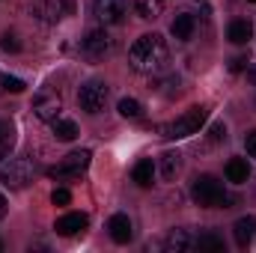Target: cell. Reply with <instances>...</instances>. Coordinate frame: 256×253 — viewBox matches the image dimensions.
<instances>
[{"label":"cell","mask_w":256,"mask_h":253,"mask_svg":"<svg viewBox=\"0 0 256 253\" xmlns=\"http://www.w3.org/2000/svg\"><path fill=\"white\" fill-rule=\"evenodd\" d=\"M3 90H9V92H24L27 84H24L21 78H9V74H6V78H3Z\"/></svg>","instance_id":"25"},{"label":"cell","mask_w":256,"mask_h":253,"mask_svg":"<svg viewBox=\"0 0 256 253\" xmlns=\"http://www.w3.org/2000/svg\"><path fill=\"white\" fill-rule=\"evenodd\" d=\"M51 126H54V137H57V140H63V143H68V140H74V137H78V126H74L72 120H60V116H57Z\"/></svg>","instance_id":"22"},{"label":"cell","mask_w":256,"mask_h":253,"mask_svg":"<svg viewBox=\"0 0 256 253\" xmlns=\"http://www.w3.org/2000/svg\"><path fill=\"white\" fill-rule=\"evenodd\" d=\"M206 120H208V110L196 104V108H191V110H185L179 120L158 126V134H161V137H167V140H182V137H191V134H196L200 128L206 126Z\"/></svg>","instance_id":"2"},{"label":"cell","mask_w":256,"mask_h":253,"mask_svg":"<svg viewBox=\"0 0 256 253\" xmlns=\"http://www.w3.org/2000/svg\"><path fill=\"white\" fill-rule=\"evenodd\" d=\"M108 230H110V238H114L116 244H128L131 236H134V232H131V220H128V214H122V212L108 220Z\"/></svg>","instance_id":"13"},{"label":"cell","mask_w":256,"mask_h":253,"mask_svg":"<svg viewBox=\"0 0 256 253\" xmlns=\"http://www.w3.org/2000/svg\"><path fill=\"white\" fill-rule=\"evenodd\" d=\"M51 202H54V206H68V202H72V194L66 188H57L51 194Z\"/></svg>","instance_id":"26"},{"label":"cell","mask_w":256,"mask_h":253,"mask_svg":"<svg viewBox=\"0 0 256 253\" xmlns=\"http://www.w3.org/2000/svg\"><path fill=\"white\" fill-rule=\"evenodd\" d=\"M191 196L202 208H226L230 206V194L214 176H196L191 185Z\"/></svg>","instance_id":"3"},{"label":"cell","mask_w":256,"mask_h":253,"mask_svg":"<svg viewBox=\"0 0 256 253\" xmlns=\"http://www.w3.org/2000/svg\"><path fill=\"white\" fill-rule=\"evenodd\" d=\"M12 146H15V128H12L9 120H0V161L9 158Z\"/></svg>","instance_id":"21"},{"label":"cell","mask_w":256,"mask_h":253,"mask_svg":"<svg viewBox=\"0 0 256 253\" xmlns=\"http://www.w3.org/2000/svg\"><path fill=\"white\" fill-rule=\"evenodd\" d=\"M80 51H84V57H86L90 63H102V60L114 51V39H110L104 30H90V33L84 36V42H80Z\"/></svg>","instance_id":"6"},{"label":"cell","mask_w":256,"mask_h":253,"mask_svg":"<svg viewBox=\"0 0 256 253\" xmlns=\"http://www.w3.org/2000/svg\"><path fill=\"white\" fill-rule=\"evenodd\" d=\"M86 224H90V218L84 212H68L63 218H57L54 230H57V236H78V232L86 230Z\"/></svg>","instance_id":"11"},{"label":"cell","mask_w":256,"mask_h":253,"mask_svg":"<svg viewBox=\"0 0 256 253\" xmlns=\"http://www.w3.org/2000/svg\"><path fill=\"white\" fill-rule=\"evenodd\" d=\"M104 102H108V84L104 80H86L78 92V104L86 110V114H98L104 110Z\"/></svg>","instance_id":"7"},{"label":"cell","mask_w":256,"mask_h":253,"mask_svg":"<svg viewBox=\"0 0 256 253\" xmlns=\"http://www.w3.org/2000/svg\"><path fill=\"white\" fill-rule=\"evenodd\" d=\"M208 134H212V140H214V143H220V140H226V126H224V122H212Z\"/></svg>","instance_id":"27"},{"label":"cell","mask_w":256,"mask_h":253,"mask_svg":"<svg viewBox=\"0 0 256 253\" xmlns=\"http://www.w3.org/2000/svg\"><path fill=\"white\" fill-rule=\"evenodd\" d=\"M191 248H196V242L191 238L188 230H173V232L164 238V250L167 253H185V250H191Z\"/></svg>","instance_id":"15"},{"label":"cell","mask_w":256,"mask_h":253,"mask_svg":"<svg viewBox=\"0 0 256 253\" xmlns=\"http://www.w3.org/2000/svg\"><path fill=\"white\" fill-rule=\"evenodd\" d=\"M131 6V0H96V18L102 24H122Z\"/></svg>","instance_id":"10"},{"label":"cell","mask_w":256,"mask_h":253,"mask_svg":"<svg viewBox=\"0 0 256 253\" xmlns=\"http://www.w3.org/2000/svg\"><path fill=\"white\" fill-rule=\"evenodd\" d=\"M63 110V96L57 90H39L36 98H33V114L42 120V122H54Z\"/></svg>","instance_id":"8"},{"label":"cell","mask_w":256,"mask_h":253,"mask_svg":"<svg viewBox=\"0 0 256 253\" xmlns=\"http://www.w3.org/2000/svg\"><path fill=\"white\" fill-rule=\"evenodd\" d=\"M248 80H250V84L256 86V63L250 66V68H248Z\"/></svg>","instance_id":"32"},{"label":"cell","mask_w":256,"mask_h":253,"mask_svg":"<svg viewBox=\"0 0 256 253\" xmlns=\"http://www.w3.org/2000/svg\"><path fill=\"white\" fill-rule=\"evenodd\" d=\"M179 170H182V155H179V152H164L161 161H158V173H161L167 182H173V179L179 176Z\"/></svg>","instance_id":"17"},{"label":"cell","mask_w":256,"mask_h":253,"mask_svg":"<svg viewBox=\"0 0 256 253\" xmlns=\"http://www.w3.org/2000/svg\"><path fill=\"white\" fill-rule=\"evenodd\" d=\"M131 176H134V182H137L140 188H149L152 179H155V164H152V158H140V161L134 164Z\"/></svg>","instance_id":"18"},{"label":"cell","mask_w":256,"mask_h":253,"mask_svg":"<svg viewBox=\"0 0 256 253\" xmlns=\"http://www.w3.org/2000/svg\"><path fill=\"white\" fill-rule=\"evenodd\" d=\"M30 12H33V18H39L45 24H57L66 15H72V0H39V3H33Z\"/></svg>","instance_id":"9"},{"label":"cell","mask_w":256,"mask_h":253,"mask_svg":"<svg viewBox=\"0 0 256 253\" xmlns=\"http://www.w3.org/2000/svg\"><path fill=\"white\" fill-rule=\"evenodd\" d=\"M248 176H250V170H248V161H244V158H230V161H226V179H230L232 185L248 182Z\"/></svg>","instance_id":"19"},{"label":"cell","mask_w":256,"mask_h":253,"mask_svg":"<svg viewBox=\"0 0 256 253\" xmlns=\"http://www.w3.org/2000/svg\"><path fill=\"white\" fill-rule=\"evenodd\" d=\"M0 48H3V51H12V54H15V51H18L21 45H18V39H15L12 33H3V39H0Z\"/></svg>","instance_id":"28"},{"label":"cell","mask_w":256,"mask_h":253,"mask_svg":"<svg viewBox=\"0 0 256 253\" xmlns=\"http://www.w3.org/2000/svg\"><path fill=\"white\" fill-rule=\"evenodd\" d=\"M196 248L206 250V253H224V238L214 236V232H202V236L196 238Z\"/></svg>","instance_id":"23"},{"label":"cell","mask_w":256,"mask_h":253,"mask_svg":"<svg viewBox=\"0 0 256 253\" xmlns=\"http://www.w3.org/2000/svg\"><path fill=\"white\" fill-rule=\"evenodd\" d=\"M232 236H236V244H238V248H248V244L254 242V236H256V214L238 218L236 226H232Z\"/></svg>","instance_id":"12"},{"label":"cell","mask_w":256,"mask_h":253,"mask_svg":"<svg viewBox=\"0 0 256 253\" xmlns=\"http://www.w3.org/2000/svg\"><path fill=\"white\" fill-rule=\"evenodd\" d=\"M33 179V161L30 158H9V164L0 167V182L12 190H21Z\"/></svg>","instance_id":"4"},{"label":"cell","mask_w":256,"mask_h":253,"mask_svg":"<svg viewBox=\"0 0 256 253\" xmlns=\"http://www.w3.org/2000/svg\"><path fill=\"white\" fill-rule=\"evenodd\" d=\"M244 149H248L250 158H256V131H248V137H244Z\"/></svg>","instance_id":"29"},{"label":"cell","mask_w":256,"mask_h":253,"mask_svg":"<svg viewBox=\"0 0 256 253\" xmlns=\"http://www.w3.org/2000/svg\"><path fill=\"white\" fill-rule=\"evenodd\" d=\"M140 110H143V108H140V102H137V98H122V102H120V114H122L126 120H137V116H140Z\"/></svg>","instance_id":"24"},{"label":"cell","mask_w":256,"mask_h":253,"mask_svg":"<svg viewBox=\"0 0 256 253\" xmlns=\"http://www.w3.org/2000/svg\"><path fill=\"white\" fill-rule=\"evenodd\" d=\"M244 66H248V57H236V60L230 63V72H242Z\"/></svg>","instance_id":"30"},{"label":"cell","mask_w":256,"mask_h":253,"mask_svg":"<svg viewBox=\"0 0 256 253\" xmlns=\"http://www.w3.org/2000/svg\"><path fill=\"white\" fill-rule=\"evenodd\" d=\"M0 250H3V242H0Z\"/></svg>","instance_id":"33"},{"label":"cell","mask_w":256,"mask_h":253,"mask_svg":"<svg viewBox=\"0 0 256 253\" xmlns=\"http://www.w3.org/2000/svg\"><path fill=\"white\" fill-rule=\"evenodd\" d=\"M250 3H256V0H250Z\"/></svg>","instance_id":"34"},{"label":"cell","mask_w":256,"mask_h":253,"mask_svg":"<svg viewBox=\"0 0 256 253\" xmlns=\"http://www.w3.org/2000/svg\"><path fill=\"white\" fill-rule=\"evenodd\" d=\"M250 36H254V24H250L248 18H236V21L226 27V39L236 42V45H248Z\"/></svg>","instance_id":"16"},{"label":"cell","mask_w":256,"mask_h":253,"mask_svg":"<svg viewBox=\"0 0 256 253\" xmlns=\"http://www.w3.org/2000/svg\"><path fill=\"white\" fill-rule=\"evenodd\" d=\"M131 3H134V9L143 21H155L164 12V0H131Z\"/></svg>","instance_id":"20"},{"label":"cell","mask_w":256,"mask_h":253,"mask_svg":"<svg viewBox=\"0 0 256 253\" xmlns=\"http://www.w3.org/2000/svg\"><path fill=\"white\" fill-rule=\"evenodd\" d=\"M194 30H196V18H194L191 12H179V15L173 18V24H170V33H173L179 42H188L194 36Z\"/></svg>","instance_id":"14"},{"label":"cell","mask_w":256,"mask_h":253,"mask_svg":"<svg viewBox=\"0 0 256 253\" xmlns=\"http://www.w3.org/2000/svg\"><path fill=\"white\" fill-rule=\"evenodd\" d=\"M90 161H92V152H90V149L68 152L60 164H54V167L48 170V176H51V179H72V176H80V173L90 167Z\"/></svg>","instance_id":"5"},{"label":"cell","mask_w":256,"mask_h":253,"mask_svg":"<svg viewBox=\"0 0 256 253\" xmlns=\"http://www.w3.org/2000/svg\"><path fill=\"white\" fill-rule=\"evenodd\" d=\"M167 63H170V51H167V42L158 33L140 36L128 51V66L137 74H161L167 68Z\"/></svg>","instance_id":"1"},{"label":"cell","mask_w":256,"mask_h":253,"mask_svg":"<svg viewBox=\"0 0 256 253\" xmlns=\"http://www.w3.org/2000/svg\"><path fill=\"white\" fill-rule=\"evenodd\" d=\"M6 208H9V206H6V196H3V194H0V220H3V218H6Z\"/></svg>","instance_id":"31"}]
</instances>
